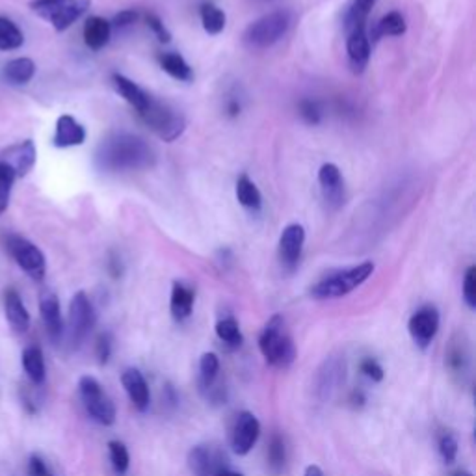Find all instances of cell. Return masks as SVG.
<instances>
[{
	"label": "cell",
	"instance_id": "cell-33",
	"mask_svg": "<svg viewBox=\"0 0 476 476\" xmlns=\"http://www.w3.org/2000/svg\"><path fill=\"white\" fill-rule=\"evenodd\" d=\"M267 458H269V471L274 476H279L285 469V463H286V446H285V441L279 434L272 436Z\"/></svg>",
	"mask_w": 476,
	"mask_h": 476
},
{
	"label": "cell",
	"instance_id": "cell-42",
	"mask_svg": "<svg viewBox=\"0 0 476 476\" xmlns=\"http://www.w3.org/2000/svg\"><path fill=\"white\" fill-rule=\"evenodd\" d=\"M359 368H361V373H363L368 380H373V382H382L383 376H385L383 366H382L376 359H373V357L363 359L361 365H359Z\"/></svg>",
	"mask_w": 476,
	"mask_h": 476
},
{
	"label": "cell",
	"instance_id": "cell-10",
	"mask_svg": "<svg viewBox=\"0 0 476 476\" xmlns=\"http://www.w3.org/2000/svg\"><path fill=\"white\" fill-rule=\"evenodd\" d=\"M439 311L434 305L420 307L408 322L410 335L420 350H427L439 331Z\"/></svg>",
	"mask_w": 476,
	"mask_h": 476
},
{
	"label": "cell",
	"instance_id": "cell-6",
	"mask_svg": "<svg viewBox=\"0 0 476 476\" xmlns=\"http://www.w3.org/2000/svg\"><path fill=\"white\" fill-rule=\"evenodd\" d=\"M78 394H81L86 413L99 422L101 427H112L116 422V406L110 396L104 392L102 385L93 376H83L78 380Z\"/></svg>",
	"mask_w": 476,
	"mask_h": 476
},
{
	"label": "cell",
	"instance_id": "cell-18",
	"mask_svg": "<svg viewBox=\"0 0 476 476\" xmlns=\"http://www.w3.org/2000/svg\"><path fill=\"white\" fill-rule=\"evenodd\" d=\"M121 383L128 394L132 406H135L138 411H145L149 408V402H151V392H149V385H147V382H145L140 370L138 368L123 370Z\"/></svg>",
	"mask_w": 476,
	"mask_h": 476
},
{
	"label": "cell",
	"instance_id": "cell-7",
	"mask_svg": "<svg viewBox=\"0 0 476 476\" xmlns=\"http://www.w3.org/2000/svg\"><path fill=\"white\" fill-rule=\"evenodd\" d=\"M290 13L288 12H272L251 22L244 32V43L250 48H269L278 43L288 31Z\"/></svg>",
	"mask_w": 476,
	"mask_h": 476
},
{
	"label": "cell",
	"instance_id": "cell-17",
	"mask_svg": "<svg viewBox=\"0 0 476 476\" xmlns=\"http://www.w3.org/2000/svg\"><path fill=\"white\" fill-rule=\"evenodd\" d=\"M319 182L322 189V196L330 207L339 208L342 203H345V181H342L340 170L335 164L328 163L321 168Z\"/></svg>",
	"mask_w": 476,
	"mask_h": 476
},
{
	"label": "cell",
	"instance_id": "cell-31",
	"mask_svg": "<svg viewBox=\"0 0 476 476\" xmlns=\"http://www.w3.org/2000/svg\"><path fill=\"white\" fill-rule=\"evenodd\" d=\"M406 32V19L399 12H391L380 19L375 29V40L383 36H402Z\"/></svg>",
	"mask_w": 476,
	"mask_h": 476
},
{
	"label": "cell",
	"instance_id": "cell-28",
	"mask_svg": "<svg viewBox=\"0 0 476 476\" xmlns=\"http://www.w3.org/2000/svg\"><path fill=\"white\" fill-rule=\"evenodd\" d=\"M161 67L172 78H175V81H181V83H190L194 78L192 67L181 55H177V52H168V55L161 57Z\"/></svg>",
	"mask_w": 476,
	"mask_h": 476
},
{
	"label": "cell",
	"instance_id": "cell-15",
	"mask_svg": "<svg viewBox=\"0 0 476 476\" xmlns=\"http://www.w3.org/2000/svg\"><path fill=\"white\" fill-rule=\"evenodd\" d=\"M40 311H41V319H43L48 337L55 342H58L64 335V316H62L58 296L55 293H48V290H45L40 298Z\"/></svg>",
	"mask_w": 476,
	"mask_h": 476
},
{
	"label": "cell",
	"instance_id": "cell-2",
	"mask_svg": "<svg viewBox=\"0 0 476 476\" xmlns=\"http://www.w3.org/2000/svg\"><path fill=\"white\" fill-rule=\"evenodd\" d=\"M259 350L267 363L274 368L285 370L296 359V347L293 337L286 331L285 319L281 314H274L264 326L259 337Z\"/></svg>",
	"mask_w": 476,
	"mask_h": 476
},
{
	"label": "cell",
	"instance_id": "cell-20",
	"mask_svg": "<svg viewBox=\"0 0 476 476\" xmlns=\"http://www.w3.org/2000/svg\"><path fill=\"white\" fill-rule=\"evenodd\" d=\"M347 52H348V60L354 71L361 73L370 60V40L366 36L365 26H359V29H354L348 32Z\"/></svg>",
	"mask_w": 476,
	"mask_h": 476
},
{
	"label": "cell",
	"instance_id": "cell-3",
	"mask_svg": "<svg viewBox=\"0 0 476 476\" xmlns=\"http://www.w3.org/2000/svg\"><path fill=\"white\" fill-rule=\"evenodd\" d=\"M373 274H375V262H370V260L361 262L357 264V267L330 274L328 278L321 279L311 288V296L314 300L342 298V296L354 293V290L361 286Z\"/></svg>",
	"mask_w": 476,
	"mask_h": 476
},
{
	"label": "cell",
	"instance_id": "cell-23",
	"mask_svg": "<svg viewBox=\"0 0 476 476\" xmlns=\"http://www.w3.org/2000/svg\"><path fill=\"white\" fill-rule=\"evenodd\" d=\"M112 36V24L104 17H90L84 24V43L92 50H101L109 45Z\"/></svg>",
	"mask_w": 476,
	"mask_h": 476
},
{
	"label": "cell",
	"instance_id": "cell-48",
	"mask_svg": "<svg viewBox=\"0 0 476 476\" xmlns=\"http://www.w3.org/2000/svg\"><path fill=\"white\" fill-rule=\"evenodd\" d=\"M227 112H229V116H238V114H241V104H238V101H229Z\"/></svg>",
	"mask_w": 476,
	"mask_h": 476
},
{
	"label": "cell",
	"instance_id": "cell-24",
	"mask_svg": "<svg viewBox=\"0 0 476 476\" xmlns=\"http://www.w3.org/2000/svg\"><path fill=\"white\" fill-rule=\"evenodd\" d=\"M220 375V357L215 352H205L199 359V387L203 392L215 396L220 392L216 380Z\"/></svg>",
	"mask_w": 476,
	"mask_h": 476
},
{
	"label": "cell",
	"instance_id": "cell-12",
	"mask_svg": "<svg viewBox=\"0 0 476 476\" xmlns=\"http://www.w3.org/2000/svg\"><path fill=\"white\" fill-rule=\"evenodd\" d=\"M305 244V229L300 224H290L279 236V259L288 270H295L300 262Z\"/></svg>",
	"mask_w": 476,
	"mask_h": 476
},
{
	"label": "cell",
	"instance_id": "cell-8",
	"mask_svg": "<svg viewBox=\"0 0 476 476\" xmlns=\"http://www.w3.org/2000/svg\"><path fill=\"white\" fill-rule=\"evenodd\" d=\"M4 246L10 253V257L17 262V267L34 281H43L47 274V260L43 251L31 242L29 238L21 234H8L4 238Z\"/></svg>",
	"mask_w": 476,
	"mask_h": 476
},
{
	"label": "cell",
	"instance_id": "cell-36",
	"mask_svg": "<svg viewBox=\"0 0 476 476\" xmlns=\"http://www.w3.org/2000/svg\"><path fill=\"white\" fill-rule=\"evenodd\" d=\"M109 456H110V463H112L116 474L125 476L128 471V465H130V456H128L125 443L110 441L109 443Z\"/></svg>",
	"mask_w": 476,
	"mask_h": 476
},
{
	"label": "cell",
	"instance_id": "cell-49",
	"mask_svg": "<svg viewBox=\"0 0 476 476\" xmlns=\"http://www.w3.org/2000/svg\"><path fill=\"white\" fill-rule=\"evenodd\" d=\"M216 476H244V474H242V472H236V471H233V469L227 465V467L220 469V471L216 472Z\"/></svg>",
	"mask_w": 476,
	"mask_h": 476
},
{
	"label": "cell",
	"instance_id": "cell-44",
	"mask_svg": "<svg viewBox=\"0 0 476 476\" xmlns=\"http://www.w3.org/2000/svg\"><path fill=\"white\" fill-rule=\"evenodd\" d=\"M29 476H52V472L41 456L32 454L29 460Z\"/></svg>",
	"mask_w": 476,
	"mask_h": 476
},
{
	"label": "cell",
	"instance_id": "cell-35",
	"mask_svg": "<svg viewBox=\"0 0 476 476\" xmlns=\"http://www.w3.org/2000/svg\"><path fill=\"white\" fill-rule=\"evenodd\" d=\"M376 3L378 0H354L352 8L347 13V31L350 32L354 29H359V26H365V21Z\"/></svg>",
	"mask_w": 476,
	"mask_h": 476
},
{
	"label": "cell",
	"instance_id": "cell-13",
	"mask_svg": "<svg viewBox=\"0 0 476 476\" xmlns=\"http://www.w3.org/2000/svg\"><path fill=\"white\" fill-rule=\"evenodd\" d=\"M36 158H38V153H36L34 142L24 140V142L12 145L6 151V156L0 158V161L12 166V170L15 172V177L21 179V177H26L32 172V168L36 166Z\"/></svg>",
	"mask_w": 476,
	"mask_h": 476
},
{
	"label": "cell",
	"instance_id": "cell-25",
	"mask_svg": "<svg viewBox=\"0 0 476 476\" xmlns=\"http://www.w3.org/2000/svg\"><path fill=\"white\" fill-rule=\"evenodd\" d=\"M36 75V64L31 58H15L12 62H8L3 69V76L4 81L10 86H26L29 84Z\"/></svg>",
	"mask_w": 476,
	"mask_h": 476
},
{
	"label": "cell",
	"instance_id": "cell-46",
	"mask_svg": "<svg viewBox=\"0 0 476 476\" xmlns=\"http://www.w3.org/2000/svg\"><path fill=\"white\" fill-rule=\"evenodd\" d=\"M365 401H366V399H365V394H363L361 391H354L352 396H350V402H352V406H356V408H357V406L361 408V406L365 404Z\"/></svg>",
	"mask_w": 476,
	"mask_h": 476
},
{
	"label": "cell",
	"instance_id": "cell-4",
	"mask_svg": "<svg viewBox=\"0 0 476 476\" xmlns=\"http://www.w3.org/2000/svg\"><path fill=\"white\" fill-rule=\"evenodd\" d=\"M90 4L92 0H32L31 10L57 32H64L88 12Z\"/></svg>",
	"mask_w": 476,
	"mask_h": 476
},
{
	"label": "cell",
	"instance_id": "cell-34",
	"mask_svg": "<svg viewBox=\"0 0 476 476\" xmlns=\"http://www.w3.org/2000/svg\"><path fill=\"white\" fill-rule=\"evenodd\" d=\"M15 181H17V177H15V172L12 170V166L0 161V216L6 213V208L10 205Z\"/></svg>",
	"mask_w": 476,
	"mask_h": 476
},
{
	"label": "cell",
	"instance_id": "cell-1",
	"mask_svg": "<svg viewBox=\"0 0 476 476\" xmlns=\"http://www.w3.org/2000/svg\"><path fill=\"white\" fill-rule=\"evenodd\" d=\"M97 166L104 172H135L154 164V153L149 144L128 132H118L102 140L95 154Z\"/></svg>",
	"mask_w": 476,
	"mask_h": 476
},
{
	"label": "cell",
	"instance_id": "cell-22",
	"mask_svg": "<svg viewBox=\"0 0 476 476\" xmlns=\"http://www.w3.org/2000/svg\"><path fill=\"white\" fill-rule=\"evenodd\" d=\"M112 84H114L116 92L130 104V107L138 110V114L149 104L151 95L145 93L137 83H132L130 78H127V76H123L119 73H114L112 75Z\"/></svg>",
	"mask_w": 476,
	"mask_h": 476
},
{
	"label": "cell",
	"instance_id": "cell-29",
	"mask_svg": "<svg viewBox=\"0 0 476 476\" xmlns=\"http://www.w3.org/2000/svg\"><path fill=\"white\" fill-rule=\"evenodd\" d=\"M24 43V34L21 32L19 26L8 19L0 15V50H17Z\"/></svg>",
	"mask_w": 476,
	"mask_h": 476
},
{
	"label": "cell",
	"instance_id": "cell-14",
	"mask_svg": "<svg viewBox=\"0 0 476 476\" xmlns=\"http://www.w3.org/2000/svg\"><path fill=\"white\" fill-rule=\"evenodd\" d=\"M225 462L220 453H213L205 445H198L189 453V467L194 476H216L220 469L227 467Z\"/></svg>",
	"mask_w": 476,
	"mask_h": 476
},
{
	"label": "cell",
	"instance_id": "cell-38",
	"mask_svg": "<svg viewBox=\"0 0 476 476\" xmlns=\"http://www.w3.org/2000/svg\"><path fill=\"white\" fill-rule=\"evenodd\" d=\"M298 110H300V116L304 118V121L309 123V125H319L322 121L321 104L316 102V101H311V99L300 101Z\"/></svg>",
	"mask_w": 476,
	"mask_h": 476
},
{
	"label": "cell",
	"instance_id": "cell-39",
	"mask_svg": "<svg viewBox=\"0 0 476 476\" xmlns=\"http://www.w3.org/2000/svg\"><path fill=\"white\" fill-rule=\"evenodd\" d=\"M446 363H448V366H451V370H454V373H458V375L465 373L467 352L463 350V345H454L451 350H448Z\"/></svg>",
	"mask_w": 476,
	"mask_h": 476
},
{
	"label": "cell",
	"instance_id": "cell-50",
	"mask_svg": "<svg viewBox=\"0 0 476 476\" xmlns=\"http://www.w3.org/2000/svg\"><path fill=\"white\" fill-rule=\"evenodd\" d=\"M453 476H472L469 471H458V472H454Z\"/></svg>",
	"mask_w": 476,
	"mask_h": 476
},
{
	"label": "cell",
	"instance_id": "cell-40",
	"mask_svg": "<svg viewBox=\"0 0 476 476\" xmlns=\"http://www.w3.org/2000/svg\"><path fill=\"white\" fill-rule=\"evenodd\" d=\"M463 300L469 309L476 307V269L469 267L463 278Z\"/></svg>",
	"mask_w": 476,
	"mask_h": 476
},
{
	"label": "cell",
	"instance_id": "cell-32",
	"mask_svg": "<svg viewBox=\"0 0 476 476\" xmlns=\"http://www.w3.org/2000/svg\"><path fill=\"white\" fill-rule=\"evenodd\" d=\"M216 335L231 348H241L242 342H244V335L241 331V326H238V322L233 319V316H225V319L218 321Z\"/></svg>",
	"mask_w": 476,
	"mask_h": 476
},
{
	"label": "cell",
	"instance_id": "cell-16",
	"mask_svg": "<svg viewBox=\"0 0 476 476\" xmlns=\"http://www.w3.org/2000/svg\"><path fill=\"white\" fill-rule=\"evenodd\" d=\"M86 142V128L84 125L78 123L73 116L64 114L57 121L55 137H52V145L58 149H67V147H76L83 145Z\"/></svg>",
	"mask_w": 476,
	"mask_h": 476
},
{
	"label": "cell",
	"instance_id": "cell-5",
	"mask_svg": "<svg viewBox=\"0 0 476 476\" xmlns=\"http://www.w3.org/2000/svg\"><path fill=\"white\" fill-rule=\"evenodd\" d=\"M140 118L147 127H151L154 135L164 142L177 140L184 132V128H187V119L182 118V114L153 97L149 99L147 107L140 112Z\"/></svg>",
	"mask_w": 476,
	"mask_h": 476
},
{
	"label": "cell",
	"instance_id": "cell-30",
	"mask_svg": "<svg viewBox=\"0 0 476 476\" xmlns=\"http://www.w3.org/2000/svg\"><path fill=\"white\" fill-rule=\"evenodd\" d=\"M225 21H227L225 13L216 4L207 3L201 6V22H203V29L207 34L218 36L220 32H224Z\"/></svg>",
	"mask_w": 476,
	"mask_h": 476
},
{
	"label": "cell",
	"instance_id": "cell-26",
	"mask_svg": "<svg viewBox=\"0 0 476 476\" xmlns=\"http://www.w3.org/2000/svg\"><path fill=\"white\" fill-rule=\"evenodd\" d=\"M22 368L34 385H41L47 376L45 357L40 347H26L22 350Z\"/></svg>",
	"mask_w": 476,
	"mask_h": 476
},
{
	"label": "cell",
	"instance_id": "cell-41",
	"mask_svg": "<svg viewBox=\"0 0 476 476\" xmlns=\"http://www.w3.org/2000/svg\"><path fill=\"white\" fill-rule=\"evenodd\" d=\"M95 354L101 365H107L112 356V335L110 333H101L95 342Z\"/></svg>",
	"mask_w": 476,
	"mask_h": 476
},
{
	"label": "cell",
	"instance_id": "cell-9",
	"mask_svg": "<svg viewBox=\"0 0 476 476\" xmlns=\"http://www.w3.org/2000/svg\"><path fill=\"white\" fill-rule=\"evenodd\" d=\"M97 322V314L92 300L84 290H78L69 305V339L73 347H81L84 339L92 333Z\"/></svg>",
	"mask_w": 476,
	"mask_h": 476
},
{
	"label": "cell",
	"instance_id": "cell-27",
	"mask_svg": "<svg viewBox=\"0 0 476 476\" xmlns=\"http://www.w3.org/2000/svg\"><path fill=\"white\" fill-rule=\"evenodd\" d=\"M236 199L250 210H260L262 207V196L248 175H241L236 181Z\"/></svg>",
	"mask_w": 476,
	"mask_h": 476
},
{
	"label": "cell",
	"instance_id": "cell-47",
	"mask_svg": "<svg viewBox=\"0 0 476 476\" xmlns=\"http://www.w3.org/2000/svg\"><path fill=\"white\" fill-rule=\"evenodd\" d=\"M304 476H324V472H322V469L319 465H307Z\"/></svg>",
	"mask_w": 476,
	"mask_h": 476
},
{
	"label": "cell",
	"instance_id": "cell-43",
	"mask_svg": "<svg viewBox=\"0 0 476 476\" xmlns=\"http://www.w3.org/2000/svg\"><path fill=\"white\" fill-rule=\"evenodd\" d=\"M147 24H149V29L154 32V36L158 38V41H163V43H170L172 41V34L170 31L164 26V22L161 21V17L154 15V13H149L147 17Z\"/></svg>",
	"mask_w": 476,
	"mask_h": 476
},
{
	"label": "cell",
	"instance_id": "cell-37",
	"mask_svg": "<svg viewBox=\"0 0 476 476\" xmlns=\"http://www.w3.org/2000/svg\"><path fill=\"white\" fill-rule=\"evenodd\" d=\"M437 448L439 454L445 463H454L458 456V439L453 432H443L437 439Z\"/></svg>",
	"mask_w": 476,
	"mask_h": 476
},
{
	"label": "cell",
	"instance_id": "cell-11",
	"mask_svg": "<svg viewBox=\"0 0 476 476\" xmlns=\"http://www.w3.org/2000/svg\"><path fill=\"white\" fill-rule=\"evenodd\" d=\"M260 436V422L251 411H241L234 419V427L231 432L233 453L238 456H246L257 445Z\"/></svg>",
	"mask_w": 476,
	"mask_h": 476
},
{
	"label": "cell",
	"instance_id": "cell-21",
	"mask_svg": "<svg viewBox=\"0 0 476 476\" xmlns=\"http://www.w3.org/2000/svg\"><path fill=\"white\" fill-rule=\"evenodd\" d=\"M194 302H196L194 288H190L189 285H184L181 281H175L172 288L170 311L177 322H184L187 319H190V314L194 311Z\"/></svg>",
	"mask_w": 476,
	"mask_h": 476
},
{
	"label": "cell",
	"instance_id": "cell-19",
	"mask_svg": "<svg viewBox=\"0 0 476 476\" xmlns=\"http://www.w3.org/2000/svg\"><path fill=\"white\" fill-rule=\"evenodd\" d=\"M4 313L10 326L17 333H26L31 328V313L24 307L22 298L15 288H6L4 293Z\"/></svg>",
	"mask_w": 476,
	"mask_h": 476
},
{
	"label": "cell",
	"instance_id": "cell-45",
	"mask_svg": "<svg viewBox=\"0 0 476 476\" xmlns=\"http://www.w3.org/2000/svg\"><path fill=\"white\" fill-rule=\"evenodd\" d=\"M137 19H138V13H137L135 10H123V12H119V13L114 17V21H112L110 24H114L116 29H127V26L135 24Z\"/></svg>",
	"mask_w": 476,
	"mask_h": 476
}]
</instances>
